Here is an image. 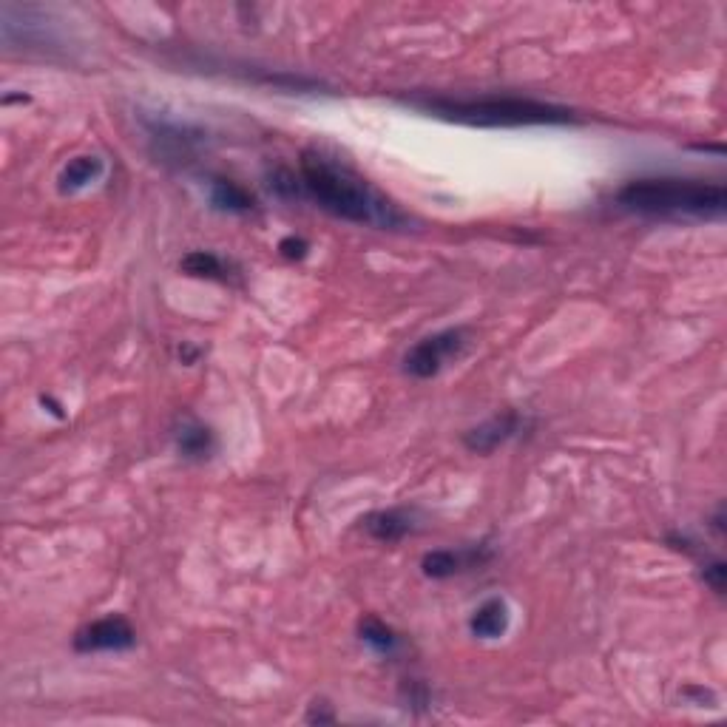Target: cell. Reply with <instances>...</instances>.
I'll return each mask as SVG.
<instances>
[{
	"mask_svg": "<svg viewBox=\"0 0 727 727\" xmlns=\"http://www.w3.org/2000/svg\"><path fill=\"white\" fill-rule=\"evenodd\" d=\"M302 188L324 211L341 216L347 222L375 225V228H395L404 222V216L395 211L390 199L373 191L364 179L355 177L353 171L324 160L321 154H304Z\"/></svg>",
	"mask_w": 727,
	"mask_h": 727,
	"instance_id": "6da1fadb",
	"label": "cell"
},
{
	"mask_svg": "<svg viewBox=\"0 0 727 727\" xmlns=\"http://www.w3.org/2000/svg\"><path fill=\"white\" fill-rule=\"evenodd\" d=\"M622 208L645 216H719L727 194L722 182L702 179H634L617 194Z\"/></svg>",
	"mask_w": 727,
	"mask_h": 727,
	"instance_id": "7a4b0ae2",
	"label": "cell"
},
{
	"mask_svg": "<svg viewBox=\"0 0 727 727\" xmlns=\"http://www.w3.org/2000/svg\"><path fill=\"white\" fill-rule=\"evenodd\" d=\"M412 106L435 111L438 117L455 123L480 125V128H517V125H563L574 120L568 108L534 103V100H515V97H486V100H426Z\"/></svg>",
	"mask_w": 727,
	"mask_h": 727,
	"instance_id": "3957f363",
	"label": "cell"
},
{
	"mask_svg": "<svg viewBox=\"0 0 727 727\" xmlns=\"http://www.w3.org/2000/svg\"><path fill=\"white\" fill-rule=\"evenodd\" d=\"M469 347V333L463 327H452L444 333L418 341L407 355H404V370L415 378H432L444 370L449 361L461 358Z\"/></svg>",
	"mask_w": 727,
	"mask_h": 727,
	"instance_id": "277c9868",
	"label": "cell"
},
{
	"mask_svg": "<svg viewBox=\"0 0 727 727\" xmlns=\"http://www.w3.org/2000/svg\"><path fill=\"white\" fill-rule=\"evenodd\" d=\"M137 642L134 628L123 620V617H103V620L91 622L86 628L77 631L74 637V648L91 654V651H125Z\"/></svg>",
	"mask_w": 727,
	"mask_h": 727,
	"instance_id": "5b68a950",
	"label": "cell"
},
{
	"mask_svg": "<svg viewBox=\"0 0 727 727\" xmlns=\"http://www.w3.org/2000/svg\"><path fill=\"white\" fill-rule=\"evenodd\" d=\"M517 429H520V415L517 412H503V415L489 418L486 424L469 429L463 444L469 446L472 452H478V455H486V452H495L503 441H509Z\"/></svg>",
	"mask_w": 727,
	"mask_h": 727,
	"instance_id": "8992f818",
	"label": "cell"
},
{
	"mask_svg": "<svg viewBox=\"0 0 727 727\" xmlns=\"http://www.w3.org/2000/svg\"><path fill=\"white\" fill-rule=\"evenodd\" d=\"M364 529L373 534L381 543H395L401 537H407L415 529V515L409 509H387V512H375V515L361 520Z\"/></svg>",
	"mask_w": 727,
	"mask_h": 727,
	"instance_id": "52a82bcc",
	"label": "cell"
},
{
	"mask_svg": "<svg viewBox=\"0 0 727 727\" xmlns=\"http://www.w3.org/2000/svg\"><path fill=\"white\" fill-rule=\"evenodd\" d=\"M509 622H512V614H509L506 600L492 597V600H486V603L480 605L478 611L472 614L469 628H472V634L478 639H500L506 631H509Z\"/></svg>",
	"mask_w": 727,
	"mask_h": 727,
	"instance_id": "ba28073f",
	"label": "cell"
},
{
	"mask_svg": "<svg viewBox=\"0 0 727 727\" xmlns=\"http://www.w3.org/2000/svg\"><path fill=\"white\" fill-rule=\"evenodd\" d=\"M103 160H97V157H77V160H71L66 168H63V174H60V191L63 194H74V191H83V188H89L91 182H97V179L103 177Z\"/></svg>",
	"mask_w": 727,
	"mask_h": 727,
	"instance_id": "9c48e42d",
	"label": "cell"
},
{
	"mask_svg": "<svg viewBox=\"0 0 727 727\" xmlns=\"http://www.w3.org/2000/svg\"><path fill=\"white\" fill-rule=\"evenodd\" d=\"M177 446L185 458H196V461L211 458V452H213L211 429H208V426L196 424V421H185L182 429L177 432Z\"/></svg>",
	"mask_w": 727,
	"mask_h": 727,
	"instance_id": "30bf717a",
	"label": "cell"
},
{
	"mask_svg": "<svg viewBox=\"0 0 727 727\" xmlns=\"http://www.w3.org/2000/svg\"><path fill=\"white\" fill-rule=\"evenodd\" d=\"M211 199L219 211H231V213L253 211V196H250L242 185L231 182V179H216L211 185Z\"/></svg>",
	"mask_w": 727,
	"mask_h": 727,
	"instance_id": "8fae6325",
	"label": "cell"
},
{
	"mask_svg": "<svg viewBox=\"0 0 727 727\" xmlns=\"http://www.w3.org/2000/svg\"><path fill=\"white\" fill-rule=\"evenodd\" d=\"M469 563H475L472 554H458V551H432L424 557V574L432 577V580H446L452 574H458L461 568H466Z\"/></svg>",
	"mask_w": 727,
	"mask_h": 727,
	"instance_id": "7c38bea8",
	"label": "cell"
},
{
	"mask_svg": "<svg viewBox=\"0 0 727 727\" xmlns=\"http://www.w3.org/2000/svg\"><path fill=\"white\" fill-rule=\"evenodd\" d=\"M182 270L196 279H225V265L219 256H213L208 250H194L182 259Z\"/></svg>",
	"mask_w": 727,
	"mask_h": 727,
	"instance_id": "4fadbf2b",
	"label": "cell"
},
{
	"mask_svg": "<svg viewBox=\"0 0 727 727\" xmlns=\"http://www.w3.org/2000/svg\"><path fill=\"white\" fill-rule=\"evenodd\" d=\"M361 639L375 648L378 654H392L395 648H398V637H395V631H392L390 625H384L381 620H375V617H367V620L361 622Z\"/></svg>",
	"mask_w": 727,
	"mask_h": 727,
	"instance_id": "5bb4252c",
	"label": "cell"
},
{
	"mask_svg": "<svg viewBox=\"0 0 727 727\" xmlns=\"http://www.w3.org/2000/svg\"><path fill=\"white\" fill-rule=\"evenodd\" d=\"M279 250H282V256L284 259H304L307 256V250H310V245L304 242V239H299V236H287V239H282L279 242Z\"/></svg>",
	"mask_w": 727,
	"mask_h": 727,
	"instance_id": "9a60e30c",
	"label": "cell"
},
{
	"mask_svg": "<svg viewBox=\"0 0 727 727\" xmlns=\"http://www.w3.org/2000/svg\"><path fill=\"white\" fill-rule=\"evenodd\" d=\"M705 580L713 586V591L722 594V591H725V563H722V560L710 563V566L705 568Z\"/></svg>",
	"mask_w": 727,
	"mask_h": 727,
	"instance_id": "2e32d148",
	"label": "cell"
}]
</instances>
